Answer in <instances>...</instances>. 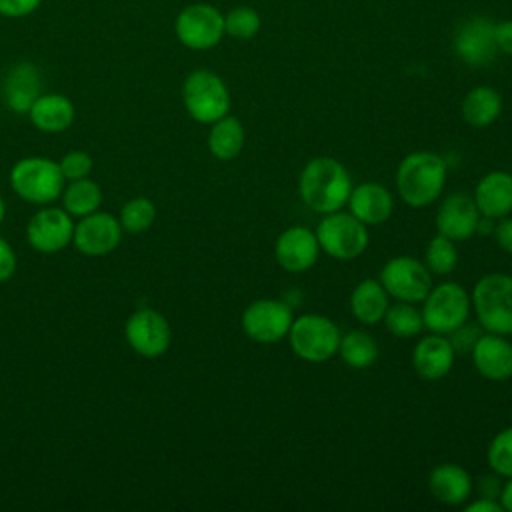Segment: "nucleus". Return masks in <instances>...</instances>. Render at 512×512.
<instances>
[{
    "mask_svg": "<svg viewBox=\"0 0 512 512\" xmlns=\"http://www.w3.org/2000/svg\"><path fill=\"white\" fill-rule=\"evenodd\" d=\"M320 244L316 232L306 226L286 228L274 244V258L286 272H306L318 260Z\"/></svg>",
    "mask_w": 512,
    "mask_h": 512,
    "instance_id": "nucleus-17",
    "label": "nucleus"
},
{
    "mask_svg": "<svg viewBox=\"0 0 512 512\" xmlns=\"http://www.w3.org/2000/svg\"><path fill=\"white\" fill-rule=\"evenodd\" d=\"M74 236L72 216L64 208H42L26 226L28 244L44 254H54L66 248Z\"/></svg>",
    "mask_w": 512,
    "mask_h": 512,
    "instance_id": "nucleus-13",
    "label": "nucleus"
},
{
    "mask_svg": "<svg viewBox=\"0 0 512 512\" xmlns=\"http://www.w3.org/2000/svg\"><path fill=\"white\" fill-rule=\"evenodd\" d=\"M454 52L468 66H486L498 52L496 24L484 16L462 22L454 34Z\"/></svg>",
    "mask_w": 512,
    "mask_h": 512,
    "instance_id": "nucleus-14",
    "label": "nucleus"
},
{
    "mask_svg": "<svg viewBox=\"0 0 512 512\" xmlns=\"http://www.w3.org/2000/svg\"><path fill=\"white\" fill-rule=\"evenodd\" d=\"M184 108L200 124H212L230 112V92L212 70H194L182 86Z\"/></svg>",
    "mask_w": 512,
    "mask_h": 512,
    "instance_id": "nucleus-6",
    "label": "nucleus"
},
{
    "mask_svg": "<svg viewBox=\"0 0 512 512\" xmlns=\"http://www.w3.org/2000/svg\"><path fill=\"white\" fill-rule=\"evenodd\" d=\"M178 40L190 50L214 48L224 32V16L212 4H190L178 16L174 24Z\"/></svg>",
    "mask_w": 512,
    "mask_h": 512,
    "instance_id": "nucleus-11",
    "label": "nucleus"
},
{
    "mask_svg": "<svg viewBox=\"0 0 512 512\" xmlns=\"http://www.w3.org/2000/svg\"><path fill=\"white\" fill-rule=\"evenodd\" d=\"M428 488L438 502L446 506H460L472 494V476L460 464L444 462L432 468Z\"/></svg>",
    "mask_w": 512,
    "mask_h": 512,
    "instance_id": "nucleus-22",
    "label": "nucleus"
},
{
    "mask_svg": "<svg viewBox=\"0 0 512 512\" xmlns=\"http://www.w3.org/2000/svg\"><path fill=\"white\" fill-rule=\"evenodd\" d=\"M260 24V14L248 6H238L224 16V32L238 40H248L256 36Z\"/></svg>",
    "mask_w": 512,
    "mask_h": 512,
    "instance_id": "nucleus-34",
    "label": "nucleus"
},
{
    "mask_svg": "<svg viewBox=\"0 0 512 512\" xmlns=\"http://www.w3.org/2000/svg\"><path fill=\"white\" fill-rule=\"evenodd\" d=\"M474 202L484 218H504L512 212V174L492 170L474 188Z\"/></svg>",
    "mask_w": 512,
    "mask_h": 512,
    "instance_id": "nucleus-21",
    "label": "nucleus"
},
{
    "mask_svg": "<svg viewBox=\"0 0 512 512\" xmlns=\"http://www.w3.org/2000/svg\"><path fill=\"white\" fill-rule=\"evenodd\" d=\"M338 356L348 364L350 368L362 370L376 362L378 358V344L376 340L364 332V330H350L340 338Z\"/></svg>",
    "mask_w": 512,
    "mask_h": 512,
    "instance_id": "nucleus-29",
    "label": "nucleus"
},
{
    "mask_svg": "<svg viewBox=\"0 0 512 512\" xmlns=\"http://www.w3.org/2000/svg\"><path fill=\"white\" fill-rule=\"evenodd\" d=\"M498 502L502 504V508L506 512H512V476L506 480V484L502 486L500 490V496H498Z\"/></svg>",
    "mask_w": 512,
    "mask_h": 512,
    "instance_id": "nucleus-41",
    "label": "nucleus"
},
{
    "mask_svg": "<svg viewBox=\"0 0 512 512\" xmlns=\"http://www.w3.org/2000/svg\"><path fill=\"white\" fill-rule=\"evenodd\" d=\"M4 216H6V204H4V198L0 196V224H2Z\"/></svg>",
    "mask_w": 512,
    "mask_h": 512,
    "instance_id": "nucleus-42",
    "label": "nucleus"
},
{
    "mask_svg": "<svg viewBox=\"0 0 512 512\" xmlns=\"http://www.w3.org/2000/svg\"><path fill=\"white\" fill-rule=\"evenodd\" d=\"M30 122L48 134L64 132L74 122V104L64 94H40L28 110Z\"/></svg>",
    "mask_w": 512,
    "mask_h": 512,
    "instance_id": "nucleus-24",
    "label": "nucleus"
},
{
    "mask_svg": "<svg viewBox=\"0 0 512 512\" xmlns=\"http://www.w3.org/2000/svg\"><path fill=\"white\" fill-rule=\"evenodd\" d=\"M496 44H498V50L512 56V20H504L496 24Z\"/></svg>",
    "mask_w": 512,
    "mask_h": 512,
    "instance_id": "nucleus-39",
    "label": "nucleus"
},
{
    "mask_svg": "<svg viewBox=\"0 0 512 512\" xmlns=\"http://www.w3.org/2000/svg\"><path fill=\"white\" fill-rule=\"evenodd\" d=\"M64 180H80V178H88L92 168H94V160L88 152L82 150H72L68 154L62 156V160L58 162Z\"/></svg>",
    "mask_w": 512,
    "mask_h": 512,
    "instance_id": "nucleus-35",
    "label": "nucleus"
},
{
    "mask_svg": "<svg viewBox=\"0 0 512 512\" xmlns=\"http://www.w3.org/2000/svg\"><path fill=\"white\" fill-rule=\"evenodd\" d=\"M42 0H0V14L6 18H22L32 14Z\"/></svg>",
    "mask_w": 512,
    "mask_h": 512,
    "instance_id": "nucleus-36",
    "label": "nucleus"
},
{
    "mask_svg": "<svg viewBox=\"0 0 512 512\" xmlns=\"http://www.w3.org/2000/svg\"><path fill=\"white\" fill-rule=\"evenodd\" d=\"M426 266L432 274H438V276H448L456 264H458V250H456V242L442 236V234H436L428 246H426Z\"/></svg>",
    "mask_w": 512,
    "mask_h": 512,
    "instance_id": "nucleus-31",
    "label": "nucleus"
},
{
    "mask_svg": "<svg viewBox=\"0 0 512 512\" xmlns=\"http://www.w3.org/2000/svg\"><path fill=\"white\" fill-rule=\"evenodd\" d=\"M320 250L334 260H356L368 248V228L350 212H330L316 226Z\"/></svg>",
    "mask_w": 512,
    "mask_h": 512,
    "instance_id": "nucleus-7",
    "label": "nucleus"
},
{
    "mask_svg": "<svg viewBox=\"0 0 512 512\" xmlns=\"http://www.w3.org/2000/svg\"><path fill=\"white\" fill-rule=\"evenodd\" d=\"M502 112V98L490 86L472 88L462 100V116L474 128H486Z\"/></svg>",
    "mask_w": 512,
    "mask_h": 512,
    "instance_id": "nucleus-27",
    "label": "nucleus"
},
{
    "mask_svg": "<svg viewBox=\"0 0 512 512\" xmlns=\"http://www.w3.org/2000/svg\"><path fill=\"white\" fill-rule=\"evenodd\" d=\"M118 220H120L122 230H126V232H132V234L144 232L156 220V206L152 200H148L144 196L132 198L122 206Z\"/></svg>",
    "mask_w": 512,
    "mask_h": 512,
    "instance_id": "nucleus-32",
    "label": "nucleus"
},
{
    "mask_svg": "<svg viewBox=\"0 0 512 512\" xmlns=\"http://www.w3.org/2000/svg\"><path fill=\"white\" fill-rule=\"evenodd\" d=\"M346 204L350 214H354L366 226L384 224L394 212V198L390 190L378 182H362L352 186Z\"/></svg>",
    "mask_w": 512,
    "mask_h": 512,
    "instance_id": "nucleus-20",
    "label": "nucleus"
},
{
    "mask_svg": "<svg viewBox=\"0 0 512 512\" xmlns=\"http://www.w3.org/2000/svg\"><path fill=\"white\" fill-rule=\"evenodd\" d=\"M244 142L246 132L238 118L226 114L220 120L212 122V128L208 132V150L216 160H234L242 152Z\"/></svg>",
    "mask_w": 512,
    "mask_h": 512,
    "instance_id": "nucleus-26",
    "label": "nucleus"
},
{
    "mask_svg": "<svg viewBox=\"0 0 512 512\" xmlns=\"http://www.w3.org/2000/svg\"><path fill=\"white\" fill-rule=\"evenodd\" d=\"M456 350L444 334L432 332L416 342L412 350V366L416 374L424 380H440L454 366Z\"/></svg>",
    "mask_w": 512,
    "mask_h": 512,
    "instance_id": "nucleus-19",
    "label": "nucleus"
},
{
    "mask_svg": "<svg viewBox=\"0 0 512 512\" xmlns=\"http://www.w3.org/2000/svg\"><path fill=\"white\" fill-rule=\"evenodd\" d=\"M422 320L430 332L450 334L466 324L472 308L470 294L458 282H440L422 300Z\"/></svg>",
    "mask_w": 512,
    "mask_h": 512,
    "instance_id": "nucleus-8",
    "label": "nucleus"
},
{
    "mask_svg": "<svg viewBox=\"0 0 512 512\" xmlns=\"http://www.w3.org/2000/svg\"><path fill=\"white\" fill-rule=\"evenodd\" d=\"M390 306V296L380 280L366 278L358 282L350 294V310L356 320L362 324H378L384 318L386 308Z\"/></svg>",
    "mask_w": 512,
    "mask_h": 512,
    "instance_id": "nucleus-25",
    "label": "nucleus"
},
{
    "mask_svg": "<svg viewBox=\"0 0 512 512\" xmlns=\"http://www.w3.org/2000/svg\"><path fill=\"white\" fill-rule=\"evenodd\" d=\"M62 206L70 216H88L96 212L102 204V190L100 186L90 178L70 180L68 186L62 190Z\"/></svg>",
    "mask_w": 512,
    "mask_h": 512,
    "instance_id": "nucleus-28",
    "label": "nucleus"
},
{
    "mask_svg": "<svg viewBox=\"0 0 512 512\" xmlns=\"http://www.w3.org/2000/svg\"><path fill=\"white\" fill-rule=\"evenodd\" d=\"M130 348L144 358L162 356L172 342V328L164 314L152 308L136 310L124 328Z\"/></svg>",
    "mask_w": 512,
    "mask_h": 512,
    "instance_id": "nucleus-12",
    "label": "nucleus"
},
{
    "mask_svg": "<svg viewBox=\"0 0 512 512\" xmlns=\"http://www.w3.org/2000/svg\"><path fill=\"white\" fill-rule=\"evenodd\" d=\"M488 466L504 478L512 476V426L500 430L486 450Z\"/></svg>",
    "mask_w": 512,
    "mask_h": 512,
    "instance_id": "nucleus-33",
    "label": "nucleus"
},
{
    "mask_svg": "<svg viewBox=\"0 0 512 512\" xmlns=\"http://www.w3.org/2000/svg\"><path fill=\"white\" fill-rule=\"evenodd\" d=\"M10 186L26 202L48 204L60 198L64 176L58 162L44 156H28L12 166Z\"/></svg>",
    "mask_w": 512,
    "mask_h": 512,
    "instance_id": "nucleus-4",
    "label": "nucleus"
},
{
    "mask_svg": "<svg viewBox=\"0 0 512 512\" xmlns=\"http://www.w3.org/2000/svg\"><path fill=\"white\" fill-rule=\"evenodd\" d=\"M382 322L386 324V330L396 338H414L424 328L422 312L414 304L400 300L386 308Z\"/></svg>",
    "mask_w": 512,
    "mask_h": 512,
    "instance_id": "nucleus-30",
    "label": "nucleus"
},
{
    "mask_svg": "<svg viewBox=\"0 0 512 512\" xmlns=\"http://www.w3.org/2000/svg\"><path fill=\"white\" fill-rule=\"evenodd\" d=\"M352 192V178L342 162L330 156H316L306 162L298 176V194L302 202L318 212L330 214L342 210Z\"/></svg>",
    "mask_w": 512,
    "mask_h": 512,
    "instance_id": "nucleus-1",
    "label": "nucleus"
},
{
    "mask_svg": "<svg viewBox=\"0 0 512 512\" xmlns=\"http://www.w3.org/2000/svg\"><path fill=\"white\" fill-rule=\"evenodd\" d=\"M480 218L482 214L474 198L464 192H454L442 200L436 212V228L438 234L454 242H462L478 232Z\"/></svg>",
    "mask_w": 512,
    "mask_h": 512,
    "instance_id": "nucleus-16",
    "label": "nucleus"
},
{
    "mask_svg": "<svg viewBox=\"0 0 512 512\" xmlns=\"http://www.w3.org/2000/svg\"><path fill=\"white\" fill-rule=\"evenodd\" d=\"M16 272V254L12 246L0 236V282H6Z\"/></svg>",
    "mask_w": 512,
    "mask_h": 512,
    "instance_id": "nucleus-37",
    "label": "nucleus"
},
{
    "mask_svg": "<svg viewBox=\"0 0 512 512\" xmlns=\"http://www.w3.org/2000/svg\"><path fill=\"white\" fill-rule=\"evenodd\" d=\"M466 512H504L502 504L498 500H492L490 496H482L470 504L464 506Z\"/></svg>",
    "mask_w": 512,
    "mask_h": 512,
    "instance_id": "nucleus-40",
    "label": "nucleus"
},
{
    "mask_svg": "<svg viewBox=\"0 0 512 512\" xmlns=\"http://www.w3.org/2000/svg\"><path fill=\"white\" fill-rule=\"evenodd\" d=\"M448 168L442 156L428 150L410 152L396 170V190L412 208H424L444 190Z\"/></svg>",
    "mask_w": 512,
    "mask_h": 512,
    "instance_id": "nucleus-2",
    "label": "nucleus"
},
{
    "mask_svg": "<svg viewBox=\"0 0 512 512\" xmlns=\"http://www.w3.org/2000/svg\"><path fill=\"white\" fill-rule=\"evenodd\" d=\"M294 314L292 308L276 298H260L242 312L244 334L260 344H274L288 336Z\"/></svg>",
    "mask_w": 512,
    "mask_h": 512,
    "instance_id": "nucleus-10",
    "label": "nucleus"
},
{
    "mask_svg": "<svg viewBox=\"0 0 512 512\" xmlns=\"http://www.w3.org/2000/svg\"><path fill=\"white\" fill-rule=\"evenodd\" d=\"M494 238H496V244L500 246V250L512 254V218H508V216L500 218V222L494 228Z\"/></svg>",
    "mask_w": 512,
    "mask_h": 512,
    "instance_id": "nucleus-38",
    "label": "nucleus"
},
{
    "mask_svg": "<svg viewBox=\"0 0 512 512\" xmlns=\"http://www.w3.org/2000/svg\"><path fill=\"white\" fill-rule=\"evenodd\" d=\"M470 354L476 370L484 378L502 382L512 376V342L502 334L486 332L478 336Z\"/></svg>",
    "mask_w": 512,
    "mask_h": 512,
    "instance_id": "nucleus-18",
    "label": "nucleus"
},
{
    "mask_svg": "<svg viewBox=\"0 0 512 512\" xmlns=\"http://www.w3.org/2000/svg\"><path fill=\"white\" fill-rule=\"evenodd\" d=\"M292 352L306 362H326L338 354L340 328L324 314H302L292 320L288 330Z\"/></svg>",
    "mask_w": 512,
    "mask_h": 512,
    "instance_id": "nucleus-5",
    "label": "nucleus"
},
{
    "mask_svg": "<svg viewBox=\"0 0 512 512\" xmlns=\"http://www.w3.org/2000/svg\"><path fill=\"white\" fill-rule=\"evenodd\" d=\"M472 308L486 332L512 334V276L490 272L482 276L472 290Z\"/></svg>",
    "mask_w": 512,
    "mask_h": 512,
    "instance_id": "nucleus-3",
    "label": "nucleus"
},
{
    "mask_svg": "<svg viewBox=\"0 0 512 512\" xmlns=\"http://www.w3.org/2000/svg\"><path fill=\"white\" fill-rule=\"evenodd\" d=\"M40 72L30 62H20L10 68L4 78V102L16 114H28L34 100L40 96Z\"/></svg>",
    "mask_w": 512,
    "mask_h": 512,
    "instance_id": "nucleus-23",
    "label": "nucleus"
},
{
    "mask_svg": "<svg viewBox=\"0 0 512 512\" xmlns=\"http://www.w3.org/2000/svg\"><path fill=\"white\" fill-rule=\"evenodd\" d=\"M380 284L400 302H422L432 288V272L414 256L390 258L380 270Z\"/></svg>",
    "mask_w": 512,
    "mask_h": 512,
    "instance_id": "nucleus-9",
    "label": "nucleus"
},
{
    "mask_svg": "<svg viewBox=\"0 0 512 512\" xmlns=\"http://www.w3.org/2000/svg\"><path fill=\"white\" fill-rule=\"evenodd\" d=\"M122 240L120 220L108 212H92L74 224L72 244L86 256L110 254Z\"/></svg>",
    "mask_w": 512,
    "mask_h": 512,
    "instance_id": "nucleus-15",
    "label": "nucleus"
}]
</instances>
